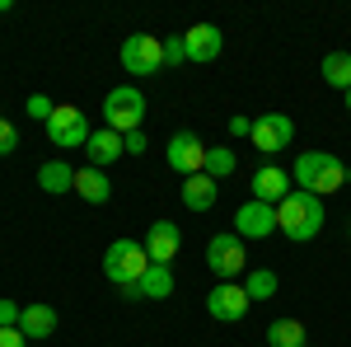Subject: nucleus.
I'll list each match as a JSON object with an SVG mask.
<instances>
[{
  "label": "nucleus",
  "mask_w": 351,
  "mask_h": 347,
  "mask_svg": "<svg viewBox=\"0 0 351 347\" xmlns=\"http://www.w3.org/2000/svg\"><path fill=\"white\" fill-rule=\"evenodd\" d=\"M324 221H328L324 197H314V192H304V188H291V192L276 202V230L291 244H309L324 230Z\"/></svg>",
  "instance_id": "obj_1"
},
{
  "label": "nucleus",
  "mask_w": 351,
  "mask_h": 347,
  "mask_svg": "<svg viewBox=\"0 0 351 347\" xmlns=\"http://www.w3.org/2000/svg\"><path fill=\"white\" fill-rule=\"evenodd\" d=\"M291 179H295V188H304V192L328 197V192H342V188H347V164L337 160L332 150H304V155H295V164H291Z\"/></svg>",
  "instance_id": "obj_2"
},
{
  "label": "nucleus",
  "mask_w": 351,
  "mask_h": 347,
  "mask_svg": "<svg viewBox=\"0 0 351 347\" xmlns=\"http://www.w3.org/2000/svg\"><path fill=\"white\" fill-rule=\"evenodd\" d=\"M145 267H150V254H145L141 240H112L108 249H104V277H108L117 291L136 287V282L145 277Z\"/></svg>",
  "instance_id": "obj_3"
},
{
  "label": "nucleus",
  "mask_w": 351,
  "mask_h": 347,
  "mask_svg": "<svg viewBox=\"0 0 351 347\" xmlns=\"http://www.w3.org/2000/svg\"><path fill=\"white\" fill-rule=\"evenodd\" d=\"M141 122H145V94L136 89V85H117L104 94V127L117 136L127 132H141Z\"/></svg>",
  "instance_id": "obj_4"
},
{
  "label": "nucleus",
  "mask_w": 351,
  "mask_h": 347,
  "mask_svg": "<svg viewBox=\"0 0 351 347\" xmlns=\"http://www.w3.org/2000/svg\"><path fill=\"white\" fill-rule=\"evenodd\" d=\"M89 136H94V127H89V113L84 108L56 104V113L47 117V141H52L56 150H84Z\"/></svg>",
  "instance_id": "obj_5"
},
{
  "label": "nucleus",
  "mask_w": 351,
  "mask_h": 347,
  "mask_svg": "<svg viewBox=\"0 0 351 347\" xmlns=\"http://www.w3.org/2000/svg\"><path fill=\"white\" fill-rule=\"evenodd\" d=\"M206 267L216 272L220 282H243V272H248V254H243V240L234 230H220L206 240Z\"/></svg>",
  "instance_id": "obj_6"
},
{
  "label": "nucleus",
  "mask_w": 351,
  "mask_h": 347,
  "mask_svg": "<svg viewBox=\"0 0 351 347\" xmlns=\"http://www.w3.org/2000/svg\"><path fill=\"white\" fill-rule=\"evenodd\" d=\"M206 150H211V146H202V136H197V132H173L169 141H164V164H169L173 174L192 179V174L206 169Z\"/></svg>",
  "instance_id": "obj_7"
},
{
  "label": "nucleus",
  "mask_w": 351,
  "mask_h": 347,
  "mask_svg": "<svg viewBox=\"0 0 351 347\" xmlns=\"http://www.w3.org/2000/svg\"><path fill=\"white\" fill-rule=\"evenodd\" d=\"M117 61H122L127 76H155V71H164V43L150 38V33H132V38L122 43Z\"/></svg>",
  "instance_id": "obj_8"
},
{
  "label": "nucleus",
  "mask_w": 351,
  "mask_h": 347,
  "mask_svg": "<svg viewBox=\"0 0 351 347\" xmlns=\"http://www.w3.org/2000/svg\"><path fill=\"white\" fill-rule=\"evenodd\" d=\"M248 141H253L258 155H276V150H286L295 141V122L286 113H263V117H253V136Z\"/></svg>",
  "instance_id": "obj_9"
},
{
  "label": "nucleus",
  "mask_w": 351,
  "mask_h": 347,
  "mask_svg": "<svg viewBox=\"0 0 351 347\" xmlns=\"http://www.w3.org/2000/svg\"><path fill=\"white\" fill-rule=\"evenodd\" d=\"M248 310H253V300H248V291H243L239 282H216L206 291V315L220 324H239Z\"/></svg>",
  "instance_id": "obj_10"
},
{
  "label": "nucleus",
  "mask_w": 351,
  "mask_h": 347,
  "mask_svg": "<svg viewBox=\"0 0 351 347\" xmlns=\"http://www.w3.org/2000/svg\"><path fill=\"white\" fill-rule=\"evenodd\" d=\"M234 235H239L243 244L248 240H271V235H276V207L248 197L239 212H234Z\"/></svg>",
  "instance_id": "obj_11"
},
{
  "label": "nucleus",
  "mask_w": 351,
  "mask_h": 347,
  "mask_svg": "<svg viewBox=\"0 0 351 347\" xmlns=\"http://www.w3.org/2000/svg\"><path fill=\"white\" fill-rule=\"evenodd\" d=\"M145 254H150V263H173L178 258V249H183V230L169 221V216H160L150 230H145Z\"/></svg>",
  "instance_id": "obj_12"
},
{
  "label": "nucleus",
  "mask_w": 351,
  "mask_h": 347,
  "mask_svg": "<svg viewBox=\"0 0 351 347\" xmlns=\"http://www.w3.org/2000/svg\"><path fill=\"white\" fill-rule=\"evenodd\" d=\"M248 188H253V202H267V207H276L291 188H295V179H291V169H281V164H263L253 179H248Z\"/></svg>",
  "instance_id": "obj_13"
},
{
  "label": "nucleus",
  "mask_w": 351,
  "mask_h": 347,
  "mask_svg": "<svg viewBox=\"0 0 351 347\" xmlns=\"http://www.w3.org/2000/svg\"><path fill=\"white\" fill-rule=\"evenodd\" d=\"M183 47H188V61L206 66V61H216V56L225 52V33H220L216 24H192L188 33H183Z\"/></svg>",
  "instance_id": "obj_14"
},
{
  "label": "nucleus",
  "mask_w": 351,
  "mask_h": 347,
  "mask_svg": "<svg viewBox=\"0 0 351 347\" xmlns=\"http://www.w3.org/2000/svg\"><path fill=\"white\" fill-rule=\"evenodd\" d=\"M169 295H173V267L169 263H150L145 277L122 291V300H169Z\"/></svg>",
  "instance_id": "obj_15"
},
{
  "label": "nucleus",
  "mask_w": 351,
  "mask_h": 347,
  "mask_svg": "<svg viewBox=\"0 0 351 347\" xmlns=\"http://www.w3.org/2000/svg\"><path fill=\"white\" fill-rule=\"evenodd\" d=\"M178 197H183V207H188V212H211V207H216V197H220V183L211 179V174H192V179H183Z\"/></svg>",
  "instance_id": "obj_16"
},
{
  "label": "nucleus",
  "mask_w": 351,
  "mask_h": 347,
  "mask_svg": "<svg viewBox=\"0 0 351 347\" xmlns=\"http://www.w3.org/2000/svg\"><path fill=\"white\" fill-rule=\"evenodd\" d=\"M19 333H24L33 347L43 343V338H52V333H56V310H52V305H24V315H19Z\"/></svg>",
  "instance_id": "obj_17"
},
{
  "label": "nucleus",
  "mask_w": 351,
  "mask_h": 347,
  "mask_svg": "<svg viewBox=\"0 0 351 347\" xmlns=\"http://www.w3.org/2000/svg\"><path fill=\"white\" fill-rule=\"evenodd\" d=\"M75 192H80L89 207H104V202H112V183L104 169H94V164H84V169H75Z\"/></svg>",
  "instance_id": "obj_18"
},
{
  "label": "nucleus",
  "mask_w": 351,
  "mask_h": 347,
  "mask_svg": "<svg viewBox=\"0 0 351 347\" xmlns=\"http://www.w3.org/2000/svg\"><path fill=\"white\" fill-rule=\"evenodd\" d=\"M84 150H89V164H94V169H108L112 160H122V155H127V150H122V136L108 132V127H94V136H89V146H84Z\"/></svg>",
  "instance_id": "obj_19"
},
{
  "label": "nucleus",
  "mask_w": 351,
  "mask_h": 347,
  "mask_svg": "<svg viewBox=\"0 0 351 347\" xmlns=\"http://www.w3.org/2000/svg\"><path fill=\"white\" fill-rule=\"evenodd\" d=\"M38 188H43L47 197L75 192V169H71L66 160H47V164H38Z\"/></svg>",
  "instance_id": "obj_20"
},
{
  "label": "nucleus",
  "mask_w": 351,
  "mask_h": 347,
  "mask_svg": "<svg viewBox=\"0 0 351 347\" xmlns=\"http://www.w3.org/2000/svg\"><path fill=\"white\" fill-rule=\"evenodd\" d=\"M304 343H309V333H304V324L295 315L267 324V347H304Z\"/></svg>",
  "instance_id": "obj_21"
},
{
  "label": "nucleus",
  "mask_w": 351,
  "mask_h": 347,
  "mask_svg": "<svg viewBox=\"0 0 351 347\" xmlns=\"http://www.w3.org/2000/svg\"><path fill=\"white\" fill-rule=\"evenodd\" d=\"M319 76H324V85H332V89L347 94L351 89V52H328L324 66H319Z\"/></svg>",
  "instance_id": "obj_22"
},
{
  "label": "nucleus",
  "mask_w": 351,
  "mask_h": 347,
  "mask_svg": "<svg viewBox=\"0 0 351 347\" xmlns=\"http://www.w3.org/2000/svg\"><path fill=\"white\" fill-rule=\"evenodd\" d=\"M239 287L248 291V300H271V295H276V272H271V267H248Z\"/></svg>",
  "instance_id": "obj_23"
},
{
  "label": "nucleus",
  "mask_w": 351,
  "mask_h": 347,
  "mask_svg": "<svg viewBox=\"0 0 351 347\" xmlns=\"http://www.w3.org/2000/svg\"><path fill=\"white\" fill-rule=\"evenodd\" d=\"M234 169H239V155H234L230 146H211V150H206V169H202V174H211L216 183H220V179H230Z\"/></svg>",
  "instance_id": "obj_24"
},
{
  "label": "nucleus",
  "mask_w": 351,
  "mask_h": 347,
  "mask_svg": "<svg viewBox=\"0 0 351 347\" xmlns=\"http://www.w3.org/2000/svg\"><path fill=\"white\" fill-rule=\"evenodd\" d=\"M24 113H28V117H38V122L47 127V117H52V113H56V104H52V99H47V94H28Z\"/></svg>",
  "instance_id": "obj_25"
},
{
  "label": "nucleus",
  "mask_w": 351,
  "mask_h": 347,
  "mask_svg": "<svg viewBox=\"0 0 351 347\" xmlns=\"http://www.w3.org/2000/svg\"><path fill=\"white\" fill-rule=\"evenodd\" d=\"M183 61H188L183 33H169V38H164V66H183Z\"/></svg>",
  "instance_id": "obj_26"
},
{
  "label": "nucleus",
  "mask_w": 351,
  "mask_h": 347,
  "mask_svg": "<svg viewBox=\"0 0 351 347\" xmlns=\"http://www.w3.org/2000/svg\"><path fill=\"white\" fill-rule=\"evenodd\" d=\"M14 150H19V132L10 117H0V155H14Z\"/></svg>",
  "instance_id": "obj_27"
},
{
  "label": "nucleus",
  "mask_w": 351,
  "mask_h": 347,
  "mask_svg": "<svg viewBox=\"0 0 351 347\" xmlns=\"http://www.w3.org/2000/svg\"><path fill=\"white\" fill-rule=\"evenodd\" d=\"M19 315H24V305H14V300H0V328H19Z\"/></svg>",
  "instance_id": "obj_28"
},
{
  "label": "nucleus",
  "mask_w": 351,
  "mask_h": 347,
  "mask_svg": "<svg viewBox=\"0 0 351 347\" xmlns=\"http://www.w3.org/2000/svg\"><path fill=\"white\" fill-rule=\"evenodd\" d=\"M145 146H150L145 132H127V136H122V150H127V155H145Z\"/></svg>",
  "instance_id": "obj_29"
},
{
  "label": "nucleus",
  "mask_w": 351,
  "mask_h": 347,
  "mask_svg": "<svg viewBox=\"0 0 351 347\" xmlns=\"http://www.w3.org/2000/svg\"><path fill=\"white\" fill-rule=\"evenodd\" d=\"M230 136H253V117H243V113H234V117H230Z\"/></svg>",
  "instance_id": "obj_30"
},
{
  "label": "nucleus",
  "mask_w": 351,
  "mask_h": 347,
  "mask_svg": "<svg viewBox=\"0 0 351 347\" xmlns=\"http://www.w3.org/2000/svg\"><path fill=\"white\" fill-rule=\"evenodd\" d=\"M0 347H33L19 328H0Z\"/></svg>",
  "instance_id": "obj_31"
},
{
  "label": "nucleus",
  "mask_w": 351,
  "mask_h": 347,
  "mask_svg": "<svg viewBox=\"0 0 351 347\" xmlns=\"http://www.w3.org/2000/svg\"><path fill=\"white\" fill-rule=\"evenodd\" d=\"M342 99H347V113H351V89H347V94H342Z\"/></svg>",
  "instance_id": "obj_32"
},
{
  "label": "nucleus",
  "mask_w": 351,
  "mask_h": 347,
  "mask_svg": "<svg viewBox=\"0 0 351 347\" xmlns=\"http://www.w3.org/2000/svg\"><path fill=\"white\" fill-rule=\"evenodd\" d=\"M5 10H10V0H0V14H5Z\"/></svg>",
  "instance_id": "obj_33"
},
{
  "label": "nucleus",
  "mask_w": 351,
  "mask_h": 347,
  "mask_svg": "<svg viewBox=\"0 0 351 347\" xmlns=\"http://www.w3.org/2000/svg\"><path fill=\"white\" fill-rule=\"evenodd\" d=\"M347 188H351V164H347Z\"/></svg>",
  "instance_id": "obj_34"
},
{
  "label": "nucleus",
  "mask_w": 351,
  "mask_h": 347,
  "mask_svg": "<svg viewBox=\"0 0 351 347\" xmlns=\"http://www.w3.org/2000/svg\"><path fill=\"white\" fill-rule=\"evenodd\" d=\"M304 347H314V343H304Z\"/></svg>",
  "instance_id": "obj_35"
},
{
  "label": "nucleus",
  "mask_w": 351,
  "mask_h": 347,
  "mask_svg": "<svg viewBox=\"0 0 351 347\" xmlns=\"http://www.w3.org/2000/svg\"><path fill=\"white\" fill-rule=\"evenodd\" d=\"M38 347H43V343H38Z\"/></svg>",
  "instance_id": "obj_36"
}]
</instances>
